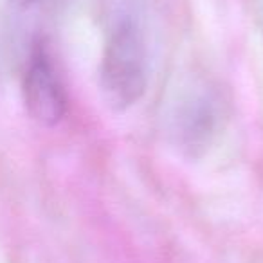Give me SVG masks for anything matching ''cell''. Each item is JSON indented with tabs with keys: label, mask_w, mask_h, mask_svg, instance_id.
<instances>
[{
	"label": "cell",
	"mask_w": 263,
	"mask_h": 263,
	"mask_svg": "<svg viewBox=\"0 0 263 263\" xmlns=\"http://www.w3.org/2000/svg\"><path fill=\"white\" fill-rule=\"evenodd\" d=\"M148 87V51L144 34L134 20L124 18L110 31L99 67L103 101L114 112L137 105Z\"/></svg>",
	"instance_id": "obj_1"
},
{
	"label": "cell",
	"mask_w": 263,
	"mask_h": 263,
	"mask_svg": "<svg viewBox=\"0 0 263 263\" xmlns=\"http://www.w3.org/2000/svg\"><path fill=\"white\" fill-rule=\"evenodd\" d=\"M227 121V103L220 90L198 87L186 94L170 119V136L187 159H198L216 143Z\"/></svg>",
	"instance_id": "obj_2"
},
{
	"label": "cell",
	"mask_w": 263,
	"mask_h": 263,
	"mask_svg": "<svg viewBox=\"0 0 263 263\" xmlns=\"http://www.w3.org/2000/svg\"><path fill=\"white\" fill-rule=\"evenodd\" d=\"M26 110L38 124L52 128L67 112V98L56 69L42 44H36L24 76Z\"/></svg>",
	"instance_id": "obj_3"
},
{
	"label": "cell",
	"mask_w": 263,
	"mask_h": 263,
	"mask_svg": "<svg viewBox=\"0 0 263 263\" xmlns=\"http://www.w3.org/2000/svg\"><path fill=\"white\" fill-rule=\"evenodd\" d=\"M9 2L18 9H29L36 4V0H9Z\"/></svg>",
	"instance_id": "obj_4"
}]
</instances>
